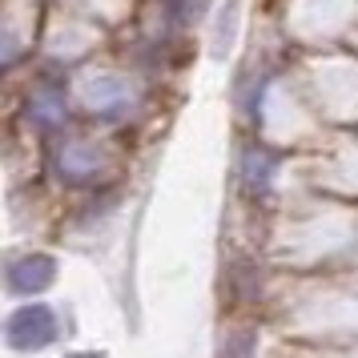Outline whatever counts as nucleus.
I'll use <instances>...</instances> for the list:
<instances>
[{"label":"nucleus","instance_id":"obj_6","mask_svg":"<svg viewBox=\"0 0 358 358\" xmlns=\"http://www.w3.org/2000/svg\"><path fill=\"white\" fill-rule=\"evenodd\" d=\"M69 113V101L65 93H57V89H36L33 97H29V117H33V125L41 129H57Z\"/></svg>","mask_w":358,"mask_h":358},{"label":"nucleus","instance_id":"obj_5","mask_svg":"<svg viewBox=\"0 0 358 358\" xmlns=\"http://www.w3.org/2000/svg\"><path fill=\"white\" fill-rule=\"evenodd\" d=\"M97 149L93 145H85V141H73V145L61 149V178L65 181H89V178H97Z\"/></svg>","mask_w":358,"mask_h":358},{"label":"nucleus","instance_id":"obj_7","mask_svg":"<svg viewBox=\"0 0 358 358\" xmlns=\"http://www.w3.org/2000/svg\"><path fill=\"white\" fill-rule=\"evenodd\" d=\"M250 346H254V338H250V334H238V338H234V346H229L226 350V358H250Z\"/></svg>","mask_w":358,"mask_h":358},{"label":"nucleus","instance_id":"obj_3","mask_svg":"<svg viewBox=\"0 0 358 358\" xmlns=\"http://www.w3.org/2000/svg\"><path fill=\"white\" fill-rule=\"evenodd\" d=\"M85 101H89L93 113H121V109L133 101V89H129V81H121V77H113V73H101V77H89Z\"/></svg>","mask_w":358,"mask_h":358},{"label":"nucleus","instance_id":"obj_4","mask_svg":"<svg viewBox=\"0 0 358 358\" xmlns=\"http://www.w3.org/2000/svg\"><path fill=\"white\" fill-rule=\"evenodd\" d=\"M274 173H278V157L270 149H250L242 162V181L250 194H270V185H274Z\"/></svg>","mask_w":358,"mask_h":358},{"label":"nucleus","instance_id":"obj_1","mask_svg":"<svg viewBox=\"0 0 358 358\" xmlns=\"http://www.w3.org/2000/svg\"><path fill=\"white\" fill-rule=\"evenodd\" d=\"M4 334H8L13 350H45L49 342H57V314L45 302H29L8 314Z\"/></svg>","mask_w":358,"mask_h":358},{"label":"nucleus","instance_id":"obj_2","mask_svg":"<svg viewBox=\"0 0 358 358\" xmlns=\"http://www.w3.org/2000/svg\"><path fill=\"white\" fill-rule=\"evenodd\" d=\"M57 282V262L49 254H24L8 262V290L13 294H41Z\"/></svg>","mask_w":358,"mask_h":358}]
</instances>
